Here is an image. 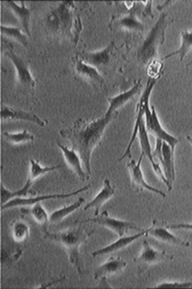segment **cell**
<instances>
[{"label": "cell", "mask_w": 192, "mask_h": 289, "mask_svg": "<svg viewBox=\"0 0 192 289\" xmlns=\"http://www.w3.org/2000/svg\"><path fill=\"white\" fill-rule=\"evenodd\" d=\"M118 112L106 110L102 116L92 121L80 118L70 126L60 131V135L68 140L72 148L78 153L89 175L91 174L92 152L99 144L109 123L117 116Z\"/></svg>", "instance_id": "cell-1"}, {"label": "cell", "mask_w": 192, "mask_h": 289, "mask_svg": "<svg viewBox=\"0 0 192 289\" xmlns=\"http://www.w3.org/2000/svg\"><path fill=\"white\" fill-rule=\"evenodd\" d=\"M94 232V231H88L80 225L57 232H50L48 229L43 230V238L62 246L68 254L70 264L76 269L78 273L81 274L82 269L80 249Z\"/></svg>", "instance_id": "cell-2"}, {"label": "cell", "mask_w": 192, "mask_h": 289, "mask_svg": "<svg viewBox=\"0 0 192 289\" xmlns=\"http://www.w3.org/2000/svg\"><path fill=\"white\" fill-rule=\"evenodd\" d=\"M74 2H62L56 9L52 10L48 17L50 26L59 33L70 35L73 27L78 36L82 25L78 17L74 18Z\"/></svg>", "instance_id": "cell-3"}, {"label": "cell", "mask_w": 192, "mask_h": 289, "mask_svg": "<svg viewBox=\"0 0 192 289\" xmlns=\"http://www.w3.org/2000/svg\"><path fill=\"white\" fill-rule=\"evenodd\" d=\"M167 20L166 14H162L148 32L138 51V59L141 63L148 64L156 58L158 48L164 40Z\"/></svg>", "instance_id": "cell-4"}, {"label": "cell", "mask_w": 192, "mask_h": 289, "mask_svg": "<svg viewBox=\"0 0 192 289\" xmlns=\"http://www.w3.org/2000/svg\"><path fill=\"white\" fill-rule=\"evenodd\" d=\"M62 167L61 165L42 167L39 161L30 159V170L28 178L20 189L12 191L6 189L1 183V205L4 204L12 199L18 197H25L29 193V190L34 181L44 174Z\"/></svg>", "instance_id": "cell-5"}, {"label": "cell", "mask_w": 192, "mask_h": 289, "mask_svg": "<svg viewBox=\"0 0 192 289\" xmlns=\"http://www.w3.org/2000/svg\"><path fill=\"white\" fill-rule=\"evenodd\" d=\"M156 145L152 152L154 158L159 161L163 173L168 182V190L172 189V183L175 180L174 164V152L166 142L156 138Z\"/></svg>", "instance_id": "cell-6"}, {"label": "cell", "mask_w": 192, "mask_h": 289, "mask_svg": "<svg viewBox=\"0 0 192 289\" xmlns=\"http://www.w3.org/2000/svg\"><path fill=\"white\" fill-rule=\"evenodd\" d=\"M156 78L149 77L144 90L143 91L139 102L137 104L136 109V118L134 127L133 131L130 139V141L126 148V151L122 155L120 158L119 161H122L124 159L128 158H132L131 148L138 135V129L140 122L143 119L145 114L146 107L149 105V99L152 91L156 83Z\"/></svg>", "instance_id": "cell-7"}, {"label": "cell", "mask_w": 192, "mask_h": 289, "mask_svg": "<svg viewBox=\"0 0 192 289\" xmlns=\"http://www.w3.org/2000/svg\"><path fill=\"white\" fill-rule=\"evenodd\" d=\"M144 117L145 126L148 132L156 137V138L166 142L174 152L175 148L178 143L179 139L168 133L162 127L155 108L154 106L150 108L148 105L146 107Z\"/></svg>", "instance_id": "cell-8"}, {"label": "cell", "mask_w": 192, "mask_h": 289, "mask_svg": "<svg viewBox=\"0 0 192 289\" xmlns=\"http://www.w3.org/2000/svg\"><path fill=\"white\" fill-rule=\"evenodd\" d=\"M91 222L105 227L122 237L130 230L142 231L141 229L135 223L124 220H121L110 217L108 211L104 210L94 218H88L80 222V223Z\"/></svg>", "instance_id": "cell-9"}, {"label": "cell", "mask_w": 192, "mask_h": 289, "mask_svg": "<svg viewBox=\"0 0 192 289\" xmlns=\"http://www.w3.org/2000/svg\"><path fill=\"white\" fill-rule=\"evenodd\" d=\"M91 185L88 184L76 190L68 193L50 194L39 195L36 197L14 198L4 204L1 205V209L2 210H4L20 206H32L37 203H41V202L43 201L70 198L88 191Z\"/></svg>", "instance_id": "cell-10"}, {"label": "cell", "mask_w": 192, "mask_h": 289, "mask_svg": "<svg viewBox=\"0 0 192 289\" xmlns=\"http://www.w3.org/2000/svg\"><path fill=\"white\" fill-rule=\"evenodd\" d=\"M172 259V255L165 251L156 250L146 240H144L142 243L141 252L138 257L134 259V262L138 265V273L141 274L152 265Z\"/></svg>", "instance_id": "cell-11"}, {"label": "cell", "mask_w": 192, "mask_h": 289, "mask_svg": "<svg viewBox=\"0 0 192 289\" xmlns=\"http://www.w3.org/2000/svg\"><path fill=\"white\" fill-rule=\"evenodd\" d=\"M8 47L4 52V55L12 62L16 73L18 83L24 87L34 92L36 85L35 81L30 70L28 64Z\"/></svg>", "instance_id": "cell-12"}, {"label": "cell", "mask_w": 192, "mask_h": 289, "mask_svg": "<svg viewBox=\"0 0 192 289\" xmlns=\"http://www.w3.org/2000/svg\"><path fill=\"white\" fill-rule=\"evenodd\" d=\"M143 158V155L140 154L136 162L134 160H132L126 164L132 186L139 191L146 190L159 195L162 198H165L166 194L163 191L152 186L144 179L141 169V164Z\"/></svg>", "instance_id": "cell-13"}, {"label": "cell", "mask_w": 192, "mask_h": 289, "mask_svg": "<svg viewBox=\"0 0 192 289\" xmlns=\"http://www.w3.org/2000/svg\"><path fill=\"white\" fill-rule=\"evenodd\" d=\"M138 135L141 149V154L144 157H146L148 159L156 174L168 187V182L162 169L160 164L156 163L154 160L144 118L142 119L139 125Z\"/></svg>", "instance_id": "cell-14"}, {"label": "cell", "mask_w": 192, "mask_h": 289, "mask_svg": "<svg viewBox=\"0 0 192 289\" xmlns=\"http://www.w3.org/2000/svg\"><path fill=\"white\" fill-rule=\"evenodd\" d=\"M2 121L22 120L30 122L40 127H44L48 124L46 120L42 119L36 114L2 105L0 110Z\"/></svg>", "instance_id": "cell-15"}, {"label": "cell", "mask_w": 192, "mask_h": 289, "mask_svg": "<svg viewBox=\"0 0 192 289\" xmlns=\"http://www.w3.org/2000/svg\"><path fill=\"white\" fill-rule=\"evenodd\" d=\"M113 49L114 43H112L104 49L96 52H84L78 57L98 69L109 64Z\"/></svg>", "instance_id": "cell-16"}, {"label": "cell", "mask_w": 192, "mask_h": 289, "mask_svg": "<svg viewBox=\"0 0 192 289\" xmlns=\"http://www.w3.org/2000/svg\"><path fill=\"white\" fill-rule=\"evenodd\" d=\"M150 229L148 228L146 230H142L132 235L120 237V238L110 244L92 252V256L95 258L98 256L104 255L119 251L138 238L148 235Z\"/></svg>", "instance_id": "cell-17"}, {"label": "cell", "mask_w": 192, "mask_h": 289, "mask_svg": "<svg viewBox=\"0 0 192 289\" xmlns=\"http://www.w3.org/2000/svg\"><path fill=\"white\" fill-rule=\"evenodd\" d=\"M57 146L61 150L66 164L78 178L82 182L88 180L90 176L84 170L78 153L74 149H70L60 142H57Z\"/></svg>", "instance_id": "cell-18"}, {"label": "cell", "mask_w": 192, "mask_h": 289, "mask_svg": "<svg viewBox=\"0 0 192 289\" xmlns=\"http://www.w3.org/2000/svg\"><path fill=\"white\" fill-rule=\"evenodd\" d=\"M114 193L115 189L111 185L110 180H104L101 190L86 205L84 210L94 209V216L98 215L102 207L113 196Z\"/></svg>", "instance_id": "cell-19"}, {"label": "cell", "mask_w": 192, "mask_h": 289, "mask_svg": "<svg viewBox=\"0 0 192 289\" xmlns=\"http://www.w3.org/2000/svg\"><path fill=\"white\" fill-rule=\"evenodd\" d=\"M73 61L75 71L78 76L92 83L100 85L103 84L104 79L96 68L84 62L78 56L74 57Z\"/></svg>", "instance_id": "cell-20"}, {"label": "cell", "mask_w": 192, "mask_h": 289, "mask_svg": "<svg viewBox=\"0 0 192 289\" xmlns=\"http://www.w3.org/2000/svg\"><path fill=\"white\" fill-rule=\"evenodd\" d=\"M127 264L120 257L111 256L106 261L99 265L95 270L94 277L95 280L116 274L122 270Z\"/></svg>", "instance_id": "cell-21"}, {"label": "cell", "mask_w": 192, "mask_h": 289, "mask_svg": "<svg viewBox=\"0 0 192 289\" xmlns=\"http://www.w3.org/2000/svg\"><path fill=\"white\" fill-rule=\"evenodd\" d=\"M142 88L141 80H139L128 90L122 92L115 96L109 98L108 99L109 105L107 110L111 112H118L117 110L132 99L140 91Z\"/></svg>", "instance_id": "cell-22"}, {"label": "cell", "mask_w": 192, "mask_h": 289, "mask_svg": "<svg viewBox=\"0 0 192 289\" xmlns=\"http://www.w3.org/2000/svg\"><path fill=\"white\" fill-rule=\"evenodd\" d=\"M148 234L156 239L170 245L181 247H188L190 243L184 241L170 233L166 226L156 227L154 222L150 227Z\"/></svg>", "instance_id": "cell-23"}, {"label": "cell", "mask_w": 192, "mask_h": 289, "mask_svg": "<svg viewBox=\"0 0 192 289\" xmlns=\"http://www.w3.org/2000/svg\"><path fill=\"white\" fill-rule=\"evenodd\" d=\"M6 3L19 21L26 34L30 37V12L29 10L26 7L24 2H21L20 5H18L12 1H6Z\"/></svg>", "instance_id": "cell-24"}, {"label": "cell", "mask_w": 192, "mask_h": 289, "mask_svg": "<svg viewBox=\"0 0 192 289\" xmlns=\"http://www.w3.org/2000/svg\"><path fill=\"white\" fill-rule=\"evenodd\" d=\"M84 202L85 199L80 197L73 203L56 210L49 216L50 222L54 224L61 222L65 218L78 209Z\"/></svg>", "instance_id": "cell-25"}, {"label": "cell", "mask_w": 192, "mask_h": 289, "mask_svg": "<svg viewBox=\"0 0 192 289\" xmlns=\"http://www.w3.org/2000/svg\"><path fill=\"white\" fill-rule=\"evenodd\" d=\"M192 50V31H184L181 33V44L176 51L171 52L162 58L166 59L172 56L178 55L179 59L182 61L186 55Z\"/></svg>", "instance_id": "cell-26"}, {"label": "cell", "mask_w": 192, "mask_h": 289, "mask_svg": "<svg viewBox=\"0 0 192 289\" xmlns=\"http://www.w3.org/2000/svg\"><path fill=\"white\" fill-rule=\"evenodd\" d=\"M22 210V212L23 213L30 215L34 220L42 226L43 230L48 229V222H50V215H48L40 202L32 205L29 209Z\"/></svg>", "instance_id": "cell-27"}, {"label": "cell", "mask_w": 192, "mask_h": 289, "mask_svg": "<svg viewBox=\"0 0 192 289\" xmlns=\"http://www.w3.org/2000/svg\"><path fill=\"white\" fill-rule=\"evenodd\" d=\"M30 232L29 226L23 221L16 220L12 224V236L16 242L21 243L27 240L30 235Z\"/></svg>", "instance_id": "cell-28"}, {"label": "cell", "mask_w": 192, "mask_h": 289, "mask_svg": "<svg viewBox=\"0 0 192 289\" xmlns=\"http://www.w3.org/2000/svg\"><path fill=\"white\" fill-rule=\"evenodd\" d=\"M0 31L2 36L18 42L24 47H27L28 45L27 37L20 28L2 25Z\"/></svg>", "instance_id": "cell-29"}, {"label": "cell", "mask_w": 192, "mask_h": 289, "mask_svg": "<svg viewBox=\"0 0 192 289\" xmlns=\"http://www.w3.org/2000/svg\"><path fill=\"white\" fill-rule=\"evenodd\" d=\"M117 25L119 27L128 30L140 32L144 29L143 24L138 20L135 14L132 12L120 19Z\"/></svg>", "instance_id": "cell-30"}, {"label": "cell", "mask_w": 192, "mask_h": 289, "mask_svg": "<svg viewBox=\"0 0 192 289\" xmlns=\"http://www.w3.org/2000/svg\"><path fill=\"white\" fill-rule=\"evenodd\" d=\"M2 134L8 141L14 144H22L32 141L34 138V135L26 129H24L18 132L4 131Z\"/></svg>", "instance_id": "cell-31"}, {"label": "cell", "mask_w": 192, "mask_h": 289, "mask_svg": "<svg viewBox=\"0 0 192 289\" xmlns=\"http://www.w3.org/2000/svg\"><path fill=\"white\" fill-rule=\"evenodd\" d=\"M158 288H192V281L188 282H165L158 284Z\"/></svg>", "instance_id": "cell-32"}, {"label": "cell", "mask_w": 192, "mask_h": 289, "mask_svg": "<svg viewBox=\"0 0 192 289\" xmlns=\"http://www.w3.org/2000/svg\"><path fill=\"white\" fill-rule=\"evenodd\" d=\"M168 229H186L192 231V223H180L171 224L165 226Z\"/></svg>", "instance_id": "cell-33"}, {"label": "cell", "mask_w": 192, "mask_h": 289, "mask_svg": "<svg viewBox=\"0 0 192 289\" xmlns=\"http://www.w3.org/2000/svg\"><path fill=\"white\" fill-rule=\"evenodd\" d=\"M186 139L192 145V137L188 135L186 136Z\"/></svg>", "instance_id": "cell-34"}, {"label": "cell", "mask_w": 192, "mask_h": 289, "mask_svg": "<svg viewBox=\"0 0 192 289\" xmlns=\"http://www.w3.org/2000/svg\"><path fill=\"white\" fill-rule=\"evenodd\" d=\"M190 66H192V60L186 64V67H188Z\"/></svg>", "instance_id": "cell-35"}]
</instances>
